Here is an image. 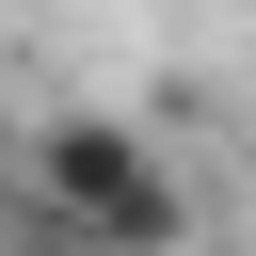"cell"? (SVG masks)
<instances>
[{"mask_svg": "<svg viewBox=\"0 0 256 256\" xmlns=\"http://www.w3.org/2000/svg\"><path fill=\"white\" fill-rule=\"evenodd\" d=\"M32 208L80 256H192V176L112 112H48L32 128Z\"/></svg>", "mask_w": 256, "mask_h": 256, "instance_id": "obj_1", "label": "cell"}, {"mask_svg": "<svg viewBox=\"0 0 256 256\" xmlns=\"http://www.w3.org/2000/svg\"><path fill=\"white\" fill-rule=\"evenodd\" d=\"M32 256H80V240H32Z\"/></svg>", "mask_w": 256, "mask_h": 256, "instance_id": "obj_2", "label": "cell"}]
</instances>
